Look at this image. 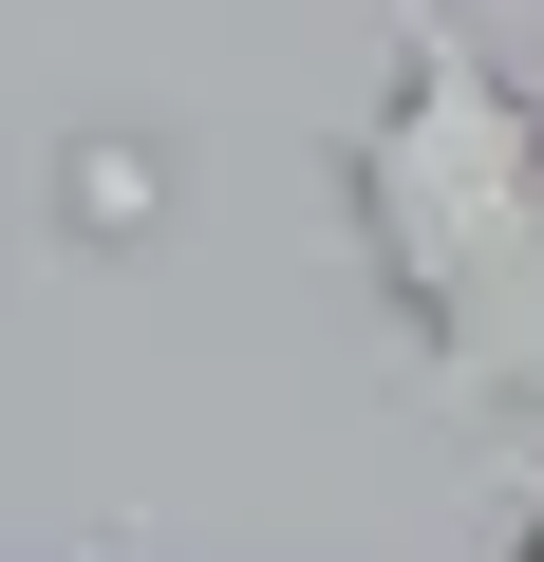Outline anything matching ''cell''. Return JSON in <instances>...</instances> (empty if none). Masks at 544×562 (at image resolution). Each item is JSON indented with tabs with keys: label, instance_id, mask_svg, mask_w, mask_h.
I'll return each mask as SVG.
<instances>
[{
	"label": "cell",
	"instance_id": "obj_1",
	"mask_svg": "<svg viewBox=\"0 0 544 562\" xmlns=\"http://www.w3.org/2000/svg\"><path fill=\"white\" fill-rule=\"evenodd\" d=\"M338 225L413 338V413L544 431V94L469 20H395L376 113L338 132Z\"/></svg>",
	"mask_w": 544,
	"mask_h": 562
},
{
	"label": "cell",
	"instance_id": "obj_2",
	"mask_svg": "<svg viewBox=\"0 0 544 562\" xmlns=\"http://www.w3.org/2000/svg\"><path fill=\"white\" fill-rule=\"evenodd\" d=\"M151 225H169V150L95 132V150H76V244H151Z\"/></svg>",
	"mask_w": 544,
	"mask_h": 562
},
{
	"label": "cell",
	"instance_id": "obj_3",
	"mask_svg": "<svg viewBox=\"0 0 544 562\" xmlns=\"http://www.w3.org/2000/svg\"><path fill=\"white\" fill-rule=\"evenodd\" d=\"M507 562H544V487H525V525H507Z\"/></svg>",
	"mask_w": 544,
	"mask_h": 562
}]
</instances>
